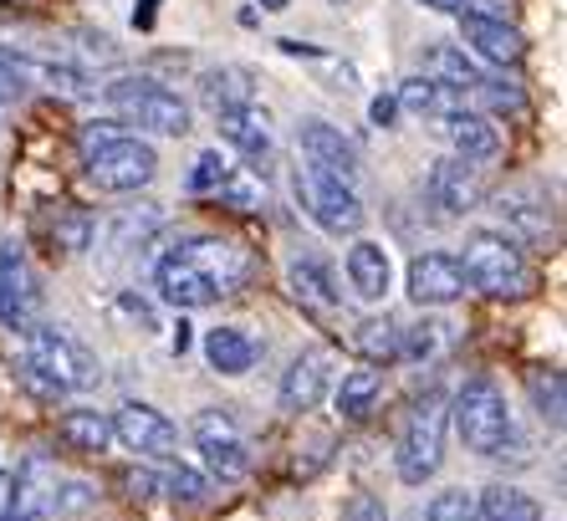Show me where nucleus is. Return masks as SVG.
<instances>
[{
  "instance_id": "nucleus-10",
  "label": "nucleus",
  "mask_w": 567,
  "mask_h": 521,
  "mask_svg": "<svg viewBox=\"0 0 567 521\" xmlns=\"http://www.w3.org/2000/svg\"><path fill=\"white\" fill-rule=\"evenodd\" d=\"M297 149H302L307 170L332 174V180H343V184L358 180L353 139H343V129H332L328 118H302V123H297Z\"/></svg>"
},
{
  "instance_id": "nucleus-34",
  "label": "nucleus",
  "mask_w": 567,
  "mask_h": 521,
  "mask_svg": "<svg viewBox=\"0 0 567 521\" xmlns=\"http://www.w3.org/2000/svg\"><path fill=\"white\" fill-rule=\"evenodd\" d=\"M220 200L225 205H236V210H261V184H256L251 170H225Z\"/></svg>"
},
{
  "instance_id": "nucleus-28",
  "label": "nucleus",
  "mask_w": 567,
  "mask_h": 521,
  "mask_svg": "<svg viewBox=\"0 0 567 521\" xmlns=\"http://www.w3.org/2000/svg\"><path fill=\"white\" fill-rule=\"evenodd\" d=\"M62 440L82 456H103L113 445V419L97 415V409H66L62 415Z\"/></svg>"
},
{
  "instance_id": "nucleus-24",
  "label": "nucleus",
  "mask_w": 567,
  "mask_h": 521,
  "mask_svg": "<svg viewBox=\"0 0 567 521\" xmlns=\"http://www.w3.org/2000/svg\"><path fill=\"white\" fill-rule=\"evenodd\" d=\"M256 353H261V348L251 343V333H246V327H210V333H205V364H210L215 374H225V378L251 374Z\"/></svg>"
},
{
  "instance_id": "nucleus-40",
  "label": "nucleus",
  "mask_w": 567,
  "mask_h": 521,
  "mask_svg": "<svg viewBox=\"0 0 567 521\" xmlns=\"http://www.w3.org/2000/svg\"><path fill=\"white\" fill-rule=\"evenodd\" d=\"M87 241H93V225H87V215L66 210V221L56 225V246H62V251H87Z\"/></svg>"
},
{
  "instance_id": "nucleus-16",
  "label": "nucleus",
  "mask_w": 567,
  "mask_h": 521,
  "mask_svg": "<svg viewBox=\"0 0 567 521\" xmlns=\"http://www.w3.org/2000/svg\"><path fill=\"white\" fill-rule=\"evenodd\" d=\"M430 200H435L445 215H465V210H475L486 200V180H481L475 164L450 154V159H440L435 174H430Z\"/></svg>"
},
{
  "instance_id": "nucleus-37",
  "label": "nucleus",
  "mask_w": 567,
  "mask_h": 521,
  "mask_svg": "<svg viewBox=\"0 0 567 521\" xmlns=\"http://www.w3.org/2000/svg\"><path fill=\"white\" fill-rule=\"evenodd\" d=\"M87 507H93V486H87V481L56 486V496H52V511H56V517H78V511H87Z\"/></svg>"
},
{
  "instance_id": "nucleus-31",
  "label": "nucleus",
  "mask_w": 567,
  "mask_h": 521,
  "mask_svg": "<svg viewBox=\"0 0 567 521\" xmlns=\"http://www.w3.org/2000/svg\"><path fill=\"white\" fill-rule=\"evenodd\" d=\"M399 333H404V327L394 323V317L383 313V317H363V323H358V333H353V348L363 353V364H389V358H399Z\"/></svg>"
},
{
  "instance_id": "nucleus-12",
  "label": "nucleus",
  "mask_w": 567,
  "mask_h": 521,
  "mask_svg": "<svg viewBox=\"0 0 567 521\" xmlns=\"http://www.w3.org/2000/svg\"><path fill=\"white\" fill-rule=\"evenodd\" d=\"M332 353L328 348H307V353H297L287 364V374H281V389H277V399H281V409L287 415H307V409H317L322 399H328V389H332Z\"/></svg>"
},
{
  "instance_id": "nucleus-45",
  "label": "nucleus",
  "mask_w": 567,
  "mask_h": 521,
  "mask_svg": "<svg viewBox=\"0 0 567 521\" xmlns=\"http://www.w3.org/2000/svg\"><path fill=\"white\" fill-rule=\"evenodd\" d=\"M128 491H133V496H154L158 481L148 476V470H128Z\"/></svg>"
},
{
  "instance_id": "nucleus-7",
  "label": "nucleus",
  "mask_w": 567,
  "mask_h": 521,
  "mask_svg": "<svg viewBox=\"0 0 567 521\" xmlns=\"http://www.w3.org/2000/svg\"><path fill=\"white\" fill-rule=\"evenodd\" d=\"M154 174H158V154L148 139H128V133H123L118 144L87 154V180H93L103 195H133V190H144Z\"/></svg>"
},
{
  "instance_id": "nucleus-39",
  "label": "nucleus",
  "mask_w": 567,
  "mask_h": 521,
  "mask_svg": "<svg viewBox=\"0 0 567 521\" xmlns=\"http://www.w3.org/2000/svg\"><path fill=\"white\" fill-rule=\"evenodd\" d=\"M475 98L486 108H496V113H506V108H522V88H512V82H496V78H481V88H475Z\"/></svg>"
},
{
  "instance_id": "nucleus-3",
  "label": "nucleus",
  "mask_w": 567,
  "mask_h": 521,
  "mask_svg": "<svg viewBox=\"0 0 567 521\" xmlns=\"http://www.w3.org/2000/svg\"><path fill=\"white\" fill-rule=\"evenodd\" d=\"M461 272L475 292L486 297H527V260H522V246H516L506 231H471L465 235V256Z\"/></svg>"
},
{
  "instance_id": "nucleus-19",
  "label": "nucleus",
  "mask_w": 567,
  "mask_h": 521,
  "mask_svg": "<svg viewBox=\"0 0 567 521\" xmlns=\"http://www.w3.org/2000/svg\"><path fill=\"white\" fill-rule=\"evenodd\" d=\"M215 123H220V139L236 154H246L251 164H266L271 159V118H266V108H230V113H215Z\"/></svg>"
},
{
  "instance_id": "nucleus-27",
  "label": "nucleus",
  "mask_w": 567,
  "mask_h": 521,
  "mask_svg": "<svg viewBox=\"0 0 567 521\" xmlns=\"http://www.w3.org/2000/svg\"><path fill=\"white\" fill-rule=\"evenodd\" d=\"M205 103H210V113L251 108V103H256L251 72H246V67H220V72H205Z\"/></svg>"
},
{
  "instance_id": "nucleus-5",
  "label": "nucleus",
  "mask_w": 567,
  "mask_h": 521,
  "mask_svg": "<svg viewBox=\"0 0 567 521\" xmlns=\"http://www.w3.org/2000/svg\"><path fill=\"white\" fill-rule=\"evenodd\" d=\"M445 425H450V409L440 399H424L410 415L394 450V470L404 486H424L440 470V460H445Z\"/></svg>"
},
{
  "instance_id": "nucleus-9",
  "label": "nucleus",
  "mask_w": 567,
  "mask_h": 521,
  "mask_svg": "<svg viewBox=\"0 0 567 521\" xmlns=\"http://www.w3.org/2000/svg\"><path fill=\"white\" fill-rule=\"evenodd\" d=\"M189 435H195L199 456H205V466H210L220 481H240V476L251 470L246 435H240V425H236L230 409H199L195 425H189Z\"/></svg>"
},
{
  "instance_id": "nucleus-20",
  "label": "nucleus",
  "mask_w": 567,
  "mask_h": 521,
  "mask_svg": "<svg viewBox=\"0 0 567 521\" xmlns=\"http://www.w3.org/2000/svg\"><path fill=\"white\" fill-rule=\"evenodd\" d=\"M343 266H348V282H353V292L363 302H383L389 287H394V260H389V251H383L379 241H353Z\"/></svg>"
},
{
  "instance_id": "nucleus-48",
  "label": "nucleus",
  "mask_w": 567,
  "mask_h": 521,
  "mask_svg": "<svg viewBox=\"0 0 567 521\" xmlns=\"http://www.w3.org/2000/svg\"><path fill=\"white\" fill-rule=\"evenodd\" d=\"M133 21H138V27H154V0H144V6L133 11Z\"/></svg>"
},
{
  "instance_id": "nucleus-41",
  "label": "nucleus",
  "mask_w": 567,
  "mask_h": 521,
  "mask_svg": "<svg viewBox=\"0 0 567 521\" xmlns=\"http://www.w3.org/2000/svg\"><path fill=\"white\" fill-rule=\"evenodd\" d=\"M123 139V123H113V118H97V123H87L82 129V149L87 154H97V149H107V144H118Z\"/></svg>"
},
{
  "instance_id": "nucleus-1",
  "label": "nucleus",
  "mask_w": 567,
  "mask_h": 521,
  "mask_svg": "<svg viewBox=\"0 0 567 521\" xmlns=\"http://www.w3.org/2000/svg\"><path fill=\"white\" fill-rule=\"evenodd\" d=\"M27 368L52 394L97 389V378H103V364H97L93 353L82 348L72 333H62V327H47V323L27 327Z\"/></svg>"
},
{
  "instance_id": "nucleus-13",
  "label": "nucleus",
  "mask_w": 567,
  "mask_h": 521,
  "mask_svg": "<svg viewBox=\"0 0 567 521\" xmlns=\"http://www.w3.org/2000/svg\"><path fill=\"white\" fill-rule=\"evenodd\" d=\"M113 419V440L128 445L133 456H169L179 450V430H174L169 415H158L154 405H123Z\"/></svg>"
},
{
  "instance_id": "nucleus-32",
  "label": "nucleus",
  "mask_w": 567,
  "mask_h": 521,
  "mask_svg": "<svg viewBox=\"0 0 567 521\" xmlns=\"http://www.w3.org/2000/svg\"><path fill=\"white\" fill-rule=\"evenodd\" d=\"M424 521H481V511H475V491H465V486H450V491L430 496Z\"/></svg>"
},
{
  "instance_id": "nucleus-35",
  "label": "nucleus",
  "mask_w": 567,
  "mask_h": 521,
  "mask_svg": "<svg viewBox=\"0 0 567 521\" xmlns=\"http://www.w3.org/2000/svg\"><path fill=\"white\" fill-rule=\"evenodd\" d=\"M445 333H450L445 323H414L410 333H399V353H404V358H430V353L445 343Z\"/></svg>"
},
{
  "instance_id": "nucleus-38",
  "label": "nucleus",
  "mask_w": 567,
  "mask_h": 521,
  "mask_svg": "<svg viewBox=\"0 0 567 521\" xmlns=\"http://www.w3.org/2000/svg\"><path fill=\"white\" fill-rule=\"evenodd\" d=\"M220 180H225V159L215 154V149H205V154L195 159V174H189V190H195V195H205V190H220Z\"/></svg>"
},
{
  "instance_id": "nucleus-49",
  "label": "nucleus",
  "mask_w": 567,
  "mask_h": 521,
  "mask_svg": "<svg viewBox=\"0 0 567 521\" xmlns=\"http://www.w3.org/2000/svg\"><path fill=\"white\" fill-rule=\"evenodd\" d=\"M291 0H261V11H287Z\"/></svg>"
},
{
  "instance_id": "nucleus-6",
  "label": "nucleus",
  "mask_w": 567,
  "mask_h": 521,
  "mask_svg": "<svg viewBox=\"0 0 567 521\" xmlns=\"http://www.w3.org/2000/svg\"><path fill=\"white\" fill-rule=\"evenodd\" d=\"M297 200H302V210L312 215L317 231H328V235H358L363 231V215H369L353 184L332 180V174H317V170H297Z\"/></svg>"
},
{
  "instance_id": "nucleus-2",
  "label": "nucleus",
  "mask_w": 567,
  "mask_h": 521,
  "mask_svg": "<svg viewBox=\"0 0 567 521\" xmlns=\"http://www.w3.org/2000/svg\"><path fill=\"white\" fill-rule=\"evenodd\" d=\"M455 430H461L465 450L481 460H496L512 445L516 435V419H512V405L506 394L496 389V378H465V389L455 394Z\"/></svg>"
},
{
  "instance_id": "nucleus-8",
  "label": "nucleus",
  "mask_w": 567,
  "mask_h": 521,
  "mask_svg": "<svg viewBox=\"0 0 567 521\" xmlns=\"http://www.w3.org/2000/svg\"><path fill=\"white\" fill-rule=\"evenodd\" d=\"M41 313V276L21 241H0V323L27 333Z\"/></svg>"
},
{
  "instance_id": "nucleus-15",
  "label": "nucleus",
  "mask_w": 567,
  "mask_h": 521,
  "mask_svg": "<svg viewBox=\"0 0 567 521\" xmlns=\"http://www.w3.org/2000/svg\"><path fill=\"white\" fill-rule=\"evenodd\" d=\"M154 282H158V297L169 302V307H179V313H185V307H210V302H220V292L210 287V276L199 272V266L179 246L158 260Z\"/></svg>"
},
{
  "instance_id": "nucleus-17",
  "label": "nucleus",
  "mask_w": 567,
  "mask_h": 521,
  "mask_svg": "<svg viewBox=\"0 0 567 521\" xmlns=\"http://www.w3.org/2000/svg\"><path fill=\"white\" fill-rule=\"evenodd\" d=\"M461 41L471 47L475 57H486V62H496V67H506V62H516L522 57V31L516 27H506L502 16H481V11H465L461 16Z\"/></svg>"
},
{
  "instance_id": "nucleus-42",
  "label": "nucleus",
  "mask_w": 567,
  "mask_h": 521,
  "mask_svg": "<svg viewBox=\"0 0 567 521\" xmlns=\"http://www.w3.org/2000/svg\"><path fill=\"white\" fill-rule=\"evenodd\" d=\"M343 521H389V507H383L379 496H353V501H348L343 507Z\"/></svg>"
},
{
  "instance_id": "nucleus-25",
  "label": "nucleus",
  "mask_w": 567,
  "mask_h": 521,
  "mask_svg": "<svg viewBox=\"0 0 567 521\" xmlns=\"http://www.w3.org/2000/svg\"><path fill=\"white\" fill-rule=\"evenodd\" d=\"M394 103L414 118H440V123H445L450 113H461L465 108V92L445 88V82H435V78H410L394 92Z\"/></svg>"
},
{
  "instance_id": "nucleus-11",
  "label": "nucleus",
  "mask_w": 567,
  "mask_h": 521,
  "mask_svg": "<svg viewBox=\"0 0 567 521\" xmlns=\"http://www.w3.org/2000/svg\"><path fill=\"white\" fill-rule=\"evenodd\" d=\"M404 287H410V302H420V307H450V302H461L471 292V282H465L461 260L450 251H420L410 260Z\"/></svg>"
},
{
  "instance_id": "nucleus-4",
  "label": "nucleus",
  "mask_w": 567,
  "mask_h": 521,
  "mask_svg": "<svg viewBox=\"0 0 567 521\" xmlns=\"http://www.w3.org/2000/svg\"><path fill=\"white\" fill-rule=\"evenodd\" d=\"M103 98L118 108V118L123 123H133V129L158 133V139H185L189 133V103L179 98V92L158 88V82H148V78L107 82Z\"/></svg>"
},
{
  "instance_id": "nucleus-29",
  "label": "nucleus",
  "mask_w": 567,
  "mask_h": 521,
  "mask_svg": "<svg viewBox=\"0 0 567 521\" xmlns=\"http://www.w3.org/2000/svg\"><path fill=\"white\" fill-rule=\"evenodd\" d=\"M424 78L445 82V88H455V92H475L486 72L465 57V47H430V72H424Z\"/></svg>"
},
{
  "instance_id": "nucleus-21",
  "label": "nucleus",
  "mask_w": 567,
  "mask_h": 521,
  "mask_svg": "<svg viewBox=\"0 0 567 521\" xmlns=\"http://www.w3.org/2000/svg\"><path fill=\"white\" fill-rule=\"evenodd\" d=\"M502 221H506V235L512 241H527V246H542L547 235H553V210L537 190H506L502 200Z\"/></svg>"
},
{
  "instance_id": "nucleus-46",
  "label": "nucleus",
  "mask_w": 567,
  "mask_h": 521,
  "mask_svg": "<svg viewBox=\"0 0 567 521\" xmlns=\"http://www.w3.org/2000/svg\"><path fill=\"white\" fill-rule=\"evenodd\" d=\"M420 6H430V11H440V16H465L471 11V0H420Z\"/></svg>"
},
{
  "instance_id": "nucleus-22",
  "label": "nucleus",
  "mask_w": 567,
  "mask_h": 521,
  "mask_svg": "<svg viewBox=\"0 0 567 521\" xmlns=\"http://www.w3.org/2000/svg\"><path fill=\"white\" fill-rule=\"evenodd\" d=\"M287 287H291V297L302 302L307 313H317V317L338 313V302H343V292H338V282H332V272L317 256H297V260H291V266H287Z\"/></svg>"
},
{
  "instance_id": "nucleus-30",
  "label": "nucleus",
  "mask_w": 567,
  "mask_h": 521,
  "mask_svg": "<svg viewBox=\"0 0 567 521\" xmlns=\"http://www.w3.org/2000/svg\"><path fill=\"white\" fill-rule=\"evenodd\" d=\"M379 389H383V378H379V368H373V364L343 374V384H338V415H343V419H369Z\"/></svg>"
},
{
  "instance_id": "nucleus-18",
  "label": "nucleus",
  "mask_w": 567,
  "mask_h": 521,
  "mask_svg": "<svg viewBox=\"0 0 567 521\" xmlns=\"http://www.w3.org/2000/svg\"><path fill=\"white\" fill-rule=\"evenodd\" d=\"M16 491H11V521H41V511L52 507L56 496V466L47 456H27V466L11 476Z\"/></svg>"
},
{
  "instance_id": "nucleus-43",
  "label": "nucleus",
  "mask_w": 567,
  "mask_h": 521,
  "mask_svg": "<svg viewBox=\"0 0 567 521\" xmlns=\"http://www.w3.org/2000/svg\"><path fill=\"white\" fill-rule=\"evenodd\" d=\"M21 72H16V52H6L0 47V103H11V98H21Z\"/></svg>"
},
{
  "instance_id": "nucleus-23",
  "label": "nucleus",
  "mask_w": 567,
  "mask_h": 521,
  "mask_svg": "<svg viewBox=\"0 0 567 521\" xmlns=\"http://www.w3.org/2000/svg\"><path fill=\"white\" fill-rule=\"evenodd\" d=\"M445 139H450V154L465 159V164H486V159H496V149H502V133L491 129V118L465 113V108L445 118Z\"/></svg>"
},
{
  "instance_id": "nucleus-50",
  "label": "nucleus",
  "mask_w": 567,
  "mask_h": 521,
  "mask_svg": "<svg viewBox=\"0 0 567 521\" xmlns=\"http://www.w3.org/2000/svg\"><path fill=\"white\" fill-rule=\"evenodd\" d=\"M332 6H343V0H332Z\"/></svg>"
},
{
  "instance_id": "nucleus-14",
  "label": "nucleus",
  "mask_w": 567,
  "mask_h": 521,
  "mask_svg": "<svg viewBox=\"0 0 567 521\" xmlns=\"http://www.w3.org/2000/svg\"><path fill=\"white\" fill-rule=\"evenodd\" d=\"M179 251L210 276V287L220 292V297L240 292V282H246V251H240L236 241H220V235H185Z\"/></svg>"
},
{
  "instance_id": "nucleus-36",
  "label": "nucleus",
  "mask_w": 567,
  "mask_h": 521,
  "mask_svg": "<svg viewBox=\"0 0 567 521\" xmlns=\"http://www.w3.org/2000/svg\"><path fill=\"white\" fill-rule=\"evenodd\" d=\"M164 491H169L174 501H205L210 486H205V476H195L189 466H174L169 476H164Z\"/></svg>"
},
{
  "instance_id": "nucleus-44",
  "label": "nucleus",
  "mask_w": 567,
  "mask_h": 521,
  "mask_svg": "<svg viewBox=\"0 0 567 521\" xmlns=\"http://www.w3.org/2000/svg\"><path fill=\"white\" fill-rule=\"evenodd\" d=\"M369 118H373V123H379V129H389V123H394V118H399L394 92H383V98H373V103H369Z\"/></svg>"
},
{
  "instance_id": "nucleus-47",
  "label": "nucleus",
  "mask_w": 567,
  "mask_h": 521,
  "mask_svg": "<svg viewBox=\"0 0 567 521\" xmlns=\"http://www.w3.org/2000/svg\"><path fill=\"white\" fill-rule=\"evenodd\" d=\"M11 491H16L11 470H0V521H11Z\"/></svg>"
},
{
  "instance_id": "nucleus-26",
  "label": "nucleus",
  "mask_w": 567,
  "mask_h": 521,
  "mask_svg": "<svg viewBox=\"0 0 567 521\" xmlns=\"http://www.w3.org/2000/svg\"><path fill=\"white\" fill-rule=\"evenodd\" d=\"M475 511H481V521H542V501L537 496H527L522 486H486V491L475 496Z\"/></svg>"
},
{
  "instance_id": "nucleus-33",
  "label": "nucleus",
  "mask_w": 567,
  "mask_h": 521,
  "mask_svg": "<svg viewBox=\"0 0 567 521\" xmlns=\"http://www.w3.org/2000/svg\"><path fill=\"white\" fill-rule=\"evenodd\" d=\"M532 389V405H537V415L547 419V425H563V374H553V368H537V374L527 378Z\"/></svg>"
}]
</instances>
